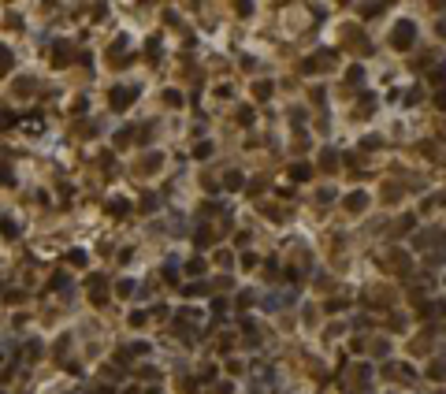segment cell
Wrapping results in <instances>:
<instances>
[{
  "mask_svg": "<svg viewBox=\"0 0 446 394\" xmlns=\"http://www.w3.org/2000/svg\"><path fill=\"white\" fill-rule=\"evenodd\" d=\"M391 41H394V49H409V45L416 41V26L409 23V19H405V23H398V26H394V37H391Z\"/></svg>",
  "mask_w": 446,
  "mask_h": 394,
  "instance_id": "6da1fadb",
  "label": "cell"
},
{
  "mask_svg": "<svg viewBox=\"0 0 446 394\" xmlns=\"http://www.w3.org/2000/svg\"><path fill=\"white\" fill-rule=\"evenodd\" d=\"M383 372H387V379H398V383H413V368L409 364H383Z\"/></svg>",
  "mask_w": 446,
  "mask_h": 394,
  "instance_id": "7a4b0ae2",
  "label": "cell"
},
{
  "mask_svg": "<svg viewBox=\"0 0 446 394\" xmlns=\"http://www.w3.org/2000/svg\"><path fill=\"white\" fill-rule=\"evenodd\" d=\"M134 97H138V89L116 86V89H112V108H127V105H134Z\"/></svg>",
  "mask_w": 446,
  "mask_h": 394,
  "instance_id": "3957f363",
  "label": "cell"
},
{
  "mask_svg": "<svg viewBox=\"0 0 446 394\" xmlns=\"http://www.w3.org/2000/svg\"><path fill=\"white\" fill-rule=\"evenodd\" d=\"M52 63L56 67H67L71 63V41H56L52 45Z\"/></svg>",
  "mask_w": 446,
  "mask_h": 394,
  "instance_id": "277c9868",
  "label": "cell"
},
{
  "mask_svg": "<svg viewBox=\"0 0 446 394\" xmlns=\"http://www.w3.org/2000/svg\"><path fill=\"white\" fill-rule=\"evenodd\" d=\"M383 268H394V271H409V257H405V253H398V249H391V253H387V260H383Z\"/></svg>",
  "mask_w": 446,
  "mask_h": 394,
  "instance_id": "5b68a950",
  "label": "cell"
},
{
  "mask_svg": "<svg viewBox=\"0 0 446 394\" xmlns=\"http://www.w3.org/2000/svg\"><path fill=\"white\" fill-rule=\"evenodd\" d=\"M365 205H368V193H361V190L346 197V209L349 212H365Z\"/></svg>",
  "mask_w": 446,
  "mask_h": 394,
  "instance_id": "8992f818",
  "label": "cell"
},
{
  "mask_svg": "<svg viewBox=\"0 0 446 394\" xmlns=\"http://www.w3.org/2000/svg\"><path fill=\"white\" fill-rule=\"evenodd\" d=\"M183 294H186V298H205V294H212V286H208V283H201V279H197V283H190V286H183Z\"/></svg>",
  "mask_w": 446,
  "mask_h": 394,
  "instance_id": "52a82bcc",
  "label": "cell"
},
{
  "mask_svg": "<svg viewBox=\"0 0 446 394\" xmlns=\"http://www.w3.org/2000/svg\"><path fill=\"white\" fill-rule=\"evenodd\" d=\"M320 167H324V171H335V167H338V153H335V149H324V153H320Z\"/></svg>",
  "mask_w": 446,
  "mask_h": 394,
  "instance_id": "ba28073f",
  "label": "cell"
},
{
  "mask_svg": "<svg viewBox=\"0 0 446 394\" xmlns=\"http://www.w3.org/2000/svg\"><path fill=\"white\" fill-rule=\"evenodd\" d=\"M428 376H431V379H446V357H435V361L428 364Z\"/></svg>",
  "mask_w": 446,
  "mask_h": 394,
  "instance_id": "9c48e42d",
  "label": "cell"
},
{
  "mask_svg": "<svg viewBox=\"0 0 446 394\" xmlns=\"http://www.w3.org/2000/svg\"><path fill=\"white\" fill-rule=\"evenodd\" d=\"M290 175H294V182H305L309 175H312V167H309V164H294V167H290Z\"/></svg>",
  "mask_w": 446,
  "mask_h": 394,
  "instance_id": "30bf717a",
  "label": "cell"
},
{
  "mask_svg": "<svg viewBox=\"0 0 446 394\" xmlns=\"http://www.w3.org/2000/svg\"><path fill=\"white\" fill-rule=\"evenodd\" d=\"M63 260L74 264V268H86V253H82V249H67V257H63Z\"/></svg>",
  "mask_w": 446,
  "mask_h": 394,
  "instance_id": "8fae6325",
  "label": "cell"
},
{
  "mask_svg": "<svg viewBox=\"0 0 446 394\" xmlns=\"http://www.w3.org/2000/svg\"><path fill=\"white\" fill-rule=\"evenodd\" d=\"M0 234H4V238H15V234H19L15 220H8V216H0Z\"/></svg>",
  "mask_w": 446,
  "mask_h": 394,
  "instance_id": "7c38bea8",
  "label": "cell"
},
{
  "mask_svg": "<svg viewBox=\"0 0 446 394\" xmlns=\"http://www.w3.org/2000/svg\"><path fill=\"white\" fill-rule=\"evenodd\" d=\"M413 223H416V216H413V212H405L402 220L394 223V231H398V234H405V231H413Z\"/></svg>",
  "mask_w": 446,
  "mask_h": 394,
  "instance_id": "4fadbf2b",
  "label": "cell"
},
{
  "mask_svg": "<svg viewBox=\"0 0 446 394\" xmlns=\"http://www.w3.org/2000/svg\"><path fill=\"white\" fill-rule=\"evenodd\" d=\"M127 209H130V201H119V197H116V201H108V212L112 216H127Z\"/></svg>",
  "mask_w": 446,
  "mask_h": 394,
  "instance_id": "5bb4252c",
  "label": "cell"
},
{
  "mask_svg": "<svg viewBox=\"0 0 446 394\" xmlns=\"http://www.w3.org/2000/svg\"><path fill=\"white\" fill-rule=\"evenodd\" d=\"M223 186H227V190H238V186H242V175L238 171H227L223 175Z\"/></svg>",
  "mask_w": 446,
  "mask_h": 394,
  "instance_id": "9a60e30c",
  "label": "cell"
},
{
  "mask_svg": "<svg viewBox=\"0 0 446 394\" xmlns=\"http://www.w3.org/2000/svg\"><path fill=\"white\" fill-rule=\"evenodd\" d=\"M134 286H138L134 279H123V283L116 286V294H119V298H130V294H134Z\"/></svg>",
  "mask_w": 446,
  "mask_h": 394,
  "instance_id": "2e32d148",
  "label": "cell"
},
{
  "mask_svg": "<svg viewBox=\"0 0 446 394\" xmlns=\"http://www.w3.org/2000/svg\"><path fill=\"white\" fill-rule=\"evenodd\" d=\"M127 320H130V327H141V324L149 320V313H141V309H130V316H127Z\"/></svg>",
  "mask_w": 446,
  "mask_h": 394,
  "instance_id": "e0dca14e",
  "label": "cell"
},
{
  "mask_svg": "<svg viewBox=\"0 0 446 394\" xmlns=\"http://www.w3.org/2000/svg\"><path fill=\"white\" fill-rule=\"evenodd\" d=\"M253 93H257V101H268V97H272V82H257V86H253Z\"/></svg>",
  "mask_w": 446,
  "mask_h": 394,
  "instance_id": "ac0fdd59",
  "label": "cell"
},
{
  "mask_svg": "<svg viewBox=\"0 0 446 394\" xmlns=\"http://www.w3.org/2000/svg\"><path fill=\"white\" fill-rule=\"evenodd\" d=\"M8 67H12V52H8L4 45H0V78L8 74Z\"/></svg>",
  "mask_w": 446,
  "mask_h": 394,
  "instance_id": "d6986e66",
  "label": "cell"
},
{
  "mask_svg": "<svg viewBox=\"0 0 446 394\" xmlns=\"http://www.w3.org/2000/svg\"><path fill=\"white\" fill-rule=\"evenodd\" d=\"M186 271H190V275H205V260H201V257H194V260L186 264Z\"/></svg>",
  "mask_w": 446,
  "mask_h": 394,
  "instance_id": "ffe728a7",
  "label": "cell"
},
{
  "mask_svg": "<svg viewBox=\"0 0 446 394\" xmlns=\"http://www.w3.org/2000/svg\"><path fill=\"white\" fill-rule=\"evenodd\" d=\"M216 264H220V268H234V257L227 249H220V253H216Z\"/></svg>",
  "mask_w": 446,
  "mask_h": 394,
  "instance_id": "44dd1931",
  "label": "cell"
},
{
  "mask_svg": "<svg viewBox=\"0 0 446 394\" xmlns=\"http://www.w3.org/2000/svg\"><path fill=\"white\" fill-rule=\"evenodd\" d=\"M15 123V112H8V108H0V130H8Z\"/></svg>",
  "mask_w": 446,
  "mask_h": 394,
  "instance_id": "7402d4cb",
  "label": "cell"
},
{
  "mask_svg": "<svg viewBox=\"0 0 446 394\" xmlns=\"http://www.w3.org/2000/svg\"><path fill=\"white\" fill-rule=\"evenodd\" d=\"M194 156H197V160H205V156H212V142H201V145L194 149Z\"/></svg>",
  "mask_w": 446,
  "mask_h": 394,
  "instance_id": "603a6c76",
  "label": "cell"
},
{
  "mask_svg": "<svg viewBox=\"0 0 446 394\" xmlns=\"http://www.w3.org/2000/svg\"><path fill=\"white\" fill-rule=\"evenodd\" d=\"M194 242H197V246H208V242H212V231H208V227H201V231L194 234Z\"/></svg>",
  "mask_w": 446,
  "mask_h": 394,
  "instance_id": "cb8c5ba5",
  "label": "cell"
},
{
  "mask_svg": "<svg viewBox=\"0 0 446 394\" xmlns=\"http://www.w3.org/2000/svg\"><path fill=\"white\" fill-rule=\"evenodd\" d=\"M164 101L175 108V105H183V93H179V89H167V93H164Z\"/></svg>",
  "mask_w": 446,
  "mask_h": 394,
  "instance_id": "d4e9b609",
  "label": "cell"
},
{
  "mask_svg": "<svg viewBox=\"0 0 446 394\" xmlns=\"http://www.w3.org/2000/svg\"><path fill=\"white\" fill-rule=\"evenodd\" d=\"M372 353H376V357H387V353H391V346L379 339V342H372Z\"/></svg>",
  "mask_w": 446,
  "mask_h": 394,
  "instance_id": "484cf974",
  "label": "cell"
},
{
  "mask_svg": "<svg viewBox=\"0 0 446 394\" xmlns=\"http://www.w3.org/2000/svg\"><path fill=\"white\" fill-rule=\"evenodd\" d=\"M63 283H67V275H63V271H56V275L49 279V290H60Z\"/></svg>",
  "mask_w": 446,
  "mask_h": 394,
  "instance_id": "4316f807",
  "label": "cell"
},
{
  "mask_svg": "<svg viewBox=\"0 0 446 394\" xmlns=\"http://www.w3.org/2000/svg\"><path fill=\"white\" fill-rule=\"evenodd\" d=\"M141 209L153 212V209H156V193H145V197H141Z\"/></svg>",
  "mask_w": 446,
  "mask_h": 394,
  "instance_id": "83f0119b",
  "label": "cell"
},
{
  "mask_svg": "<svg viewBox=\"0 0 446 394\" xmlns=\"http://www.w3.org/2000/svg\"><path fill=\"white\" fill-rule=\"evenodd\" d=\"M242 268L253 271V268H257V257H253V253H242Z\"/></svg>",
  "mask_w": 446,
  "mask_h": 394,
  "instance_id": "f1b7e54d",
  "label": "cell"
},
{
  "mask_svg": "<svg viewBox=\"0 0 446 394\" xmlns=\"http://www.w3.org/2000/svg\"><path fill=\"white\" fill-rule=\"evenodd\" d=\"M346 78H349V82H361V78H365V71H361V67H349Z\"/></svg>",
  "mask_w": 446,
  "mask_h": 394,
  "instance_id": "f546056e",
  "label": "cell"
},
{
  "mask_svg": "<svg viewBox=\"0 0 446 394\" xmlns=\"http://www.w3.org/2000/svg\"><path fill=\"white\" fill-rule=\"evenodd\" d=\"M212 313H216V316L227 313V302H223V298H216V302H212Z\"/></svg>",
  "mask_w": 446,
  "mask_h": 394,
  "instance_id": "4dcf8cb0",
  "label": "cell"
},
{
  "mask_svg": "<svg viewBox=\"0 0 446 394\" xmlns=\"http://www.w3.org/2000/svg\"><path fill=\"white\" fill-rule=\"evenodd\" d=\"M15 179H12V171H8V167H0V186H12Z\"/></svg>",
  "mask_w": 446,
  "mask_h": 394,
  "instance_id": "1f68e13d",
  "label": "cell"
},
{
  "mask_svg": "<svg viewBox=\"0 0 446 394\" xmlns=\"http://www.w3.org/2000/svg\"><path fill=\"white\" fill-rule=\"evenodd\" d=\"M376 108V97H365V101H361V116H365V112H372Z\"/></svg>",
  "mask_w": 446,
  "mask_h": 394,
  "instance_id": "d6a6232c",
  "label": "cell"
},
{
  "mask_svg": "<svg viewBox=\"0 0 446 394\" xmlns=\"http://www.w3.org/2000/svg\"><path fill=\"white\" fill-rule=\"evenodd\" d=\"M156 164H160V156L153 153V156H149V160H145V164H141V171H153V167H156Z\"/></svg>",
  "mask_w": 446,
  "mask_h": 394,
  "instance_id": "836d02e7",
  "label": "cell"
},
{
  "mask_svg": "<svg viewBox=\"0 0 446 394\" xmlns=\"http://www.w3.org/2000/svg\"><path fill=\"white\" fill-rule=\"evenodd\" d=\"M435 108H446V89H439V93H435Z\"/></svg>",
  "mask_w": 446,
  "mask_h": 394,
  "instance_id": "e575fe53",
  "label": "cell"
},
{
  "mask_svg": "<svg viewBox=\"0 0 446 394\" xmlns=\"http://www.w3.org/2000/svg\"><path fill=\"white\" fill-rule=\"evenodd\" d=\"M97 394H116V390H112V387H97Z\"/></svg>",
  "mask_w": 446,
  "mask_h": 394,
  "instance_id": "d590c367",
  "label": "cell"
},
{
  "mask_svg": "<svg viewBox=\"0 0 446 394\" xmlns=\"http://www.w3.org/2000/svg\"><path fill=\"white\" fill-rule=\"evenodd\" d=\"M123 394H138V387H127V390H123Z\"/></svg>",
  "mask_w": 446,
  "mask_h": 394,
  "instance_id": "8d00e7d4",
  "label": "cell"
}]
</instances>
